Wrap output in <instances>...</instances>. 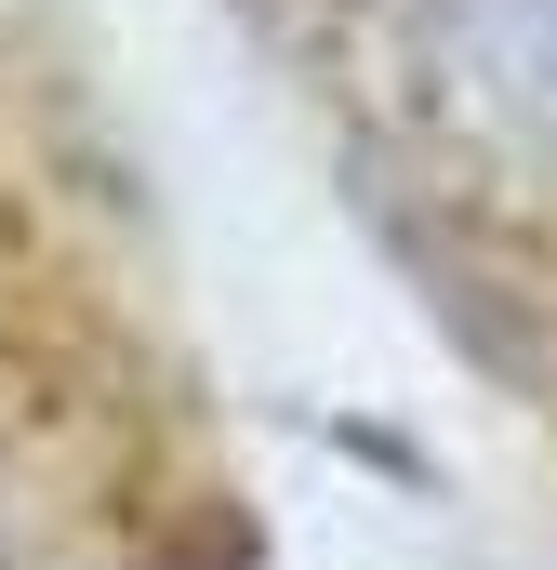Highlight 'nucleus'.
I'll list each match as a JSON object with an SVG mask.
<instances>
[{"label": "nucleus", "instance_id": "1", "mask_svg": "<svg viewBox=\"0 0 557 570\" xmlns=\"http://www.w3.org/2000/svg\"><path fill=\"white\" fill-rule=\"evenodd\" d=\"M424 80L478 134L557 146V0H424Z\"/></svg>", "mask_w": 557, "mask_h": 570}]
</instances>
